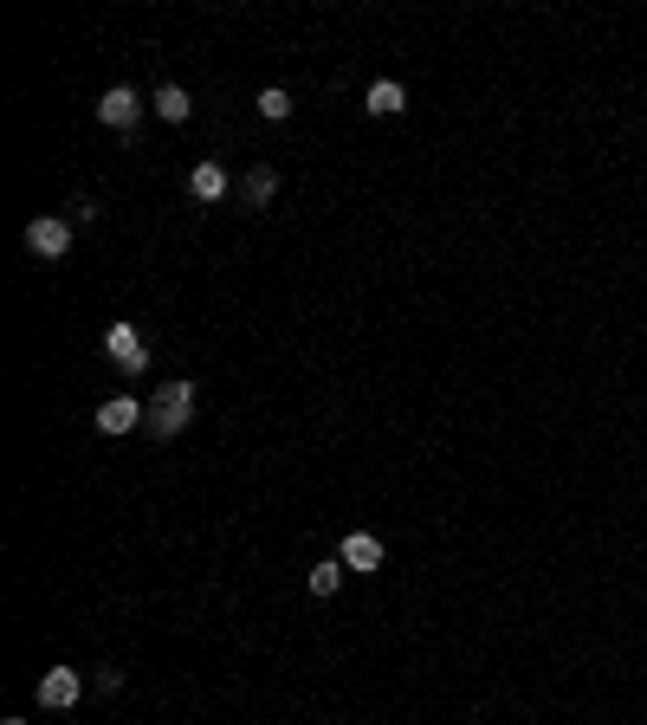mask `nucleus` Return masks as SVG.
<instances>
[{
    "mask_svg": "<svg viewBox=\"0 0 647 725\" xmlns=\"http://www.w3.org/2000/svg\"><path fill=\"white\" fill-rule=\"evenodd\" d=\"M26 246H33L39 259H65V253H72V221H59V214H39V221L26 227Z\"/></svg>",
    "mask_w": 647,
    "mask_h": 725,
    "instance_id": "3",
    "label": "nucleus"
},
{
    "mask_svg": "<svg viewBox=\"0 0 647 725\" xmlns=\"http://www.w3.org/2000/svg\"><path fill=\"white\" fill-rule=\"evenodd\" d=\"M104 350H110V363H117L123 376H143V363H149V344H143V331H136V324H110Z\"/></svg>",
    "mask_w": 647,
    "mask_h": 725,
    "instance_id": "2",
    "label": "nucleus"
},
{
    "mask_svg": "<svg viewBox=\"0 0 647 725\" xmlns=\"http://www.w3.org/2000/svg\"><path fill=\"white\" fill-rule=\"evenodd\" d=\"M78 693H85V680H78L72 667H52V674H39V706H52V713L78 706Z\"/></svg>",
    "mask_w": 647,
    "mask_h": 725,
    "instance_id": "4",
    "label": "nucleus"
},
{
    "mask_svg": "<svg viewBox=\"0 0 647 725\" xmlns=\"http://www.w3.org/2000/svg\"><path fill=\"white\" fill-rule=\"evenodd\" d=\"M188 421H195V382H162L156 402H149V434H156V441H175Z\"/></svg>",
    "mask_w": 647,
    "mask_h": 725,
    "instance_id": "1",
    "label": "nucleus"
},
{
    "mask_svg": "<svg viewBox=\"0 0 647 725\" xmlns=\"http://www.w3.org/2000/svg\"><path fill=\"white\" fill-rule=\"evenodd\" d=\"M7 725H26V719H7Z\"/></svg>",
    "mask_w": 647,
    "mask_h": 725,
    "instance_id": "14",
    "label": "nucleus"
},
{
    "mask_svg": "<svg viewBox=\"0 0 647 725\" xmlns=\"http://www.w3.org/2000/svg\"><path fill=\"white\" fill-rule=\"evenodd\" d=\"M188 195L195 201H220L227 195V169H220V162H195V169H188Z\"/></svg>",
    "mask_w": 647,
    "mask_h": 725,
    "instance_id": "8",
    "label": "nucleus"
},
{
    "mask_svg": "<svg viewBox=\"0 0 647 725\" xmlns=\"http://www.w3.org/2000/svg\"><path fill=\"white\" fill-rule=\"evenodd\" d=\"M343 590V557H337V564H318V570H311V596H337Z\"/></svg>",
    "mask_w": 647,
    "mask_h": 725,
    "instance_id": "13",
    "label": "nucleus"
},
{
    "mask_svg": "<svg viewBox=\"0 0 647 725\" xmlns=\"http://www.w3.org/2000/svg\"><path fill=\"white\" fill-rule=\"evenodd\" d=\"M259 117H272V123H285V117H292V91H279V85H266V91H259Z\"/></svg>",
    "mask_w": 647,
    "mask_h": 725,
    "instance_id": "12",
    "label": "nucleus"
},
{
    "mask_svg": "<svg viewBox=\"0 0 647 725\" xmlns=\"http://www.w3.org/2000/svg\"><path fill=\"white\" fill-rule=\"evenodd\" d=\"M136 117H143V98H136L130 85H110L98 98V123H110V130H130Z\"/></svg>",
    "mask_w": 647,
    "mask_h": 725,
    "instance_id": "5",
    "label": "nucleus"
},
{
    "mask_svg": "<svg viewBox=\"0 0 647 725\" xmlns=\"http://www.w3.org/2000/svg\"><path fill=\"white\" fill-rule=\"evenodd\" d=\"M156 117H162V123H188V117H195L188 91H182V85H162V91H156Z\"/></svg>",
    "mask_w": 647,
    "mask_h": 725,
    "instance_id": "10",
    "label": "nucleus"
},
{
    "mask_svg": "<svg viewBox=\"0 0 647 725\" xmlns=\"http://www.w3.org/2000/svg\"><path fill=\"white\" fill-rule=\"evenodd\" d=\"M272 188H279V175H272V169H246V182H240L246 208H266V201H272Z\"/></svg>",
    "mask_w": 647,
    "mask_h": 725,
    "instance_id": "11",
    "label": "nucleus"
},
{
    "mask_svg": "<svg viewBox=\"0 0 647 725\" xmlns=\"http://www.w3.org/2000/svg\"><path fill=\"white\" fill-rule=\"evenodd\" d=\"M143 421H149V408L136 402V395H110V402L98 408V428L104 434H130V428H143Z\"/></svg>",
    "mask_w": 647,
    "mask_h": 725,
    "instance_id": "6",
    "label": "nucleus"
},
{
    "mask_svg": "<svg viewBox=\"0 0 647 725\" xmlns=\"http://www.w3.org/2000/svg\"><path fill=\"white\" fill-rule=\"evenodd\" d=\"M369 111H376V117H402L408 111V91L395 85V78H382V85H369Z\"/></svg>",
    "mask_w": 647,
    "mask_h": 725,
    "instance_id": "9",
    "label": "nucleus"
},
{
    "mask_svg": "<svg viewBox=\"0 0 647 725\" xmlns=\"http://www.w3.org/2000/svg\"><path fill=\"white\" fill-rule=\"evenodd\" d=\"M343 570H356V577L382 570V538H369V531H350V538H343Z\"/></svg>",
    "mask_w": 647,
    "mask_h": 725,
    "instance_id": "7",
    "label": "nucleus"
}]
</instances>
